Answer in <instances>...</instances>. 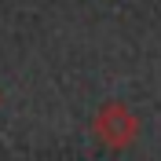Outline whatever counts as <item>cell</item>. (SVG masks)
I'll list each match as a JSON object with an SVG mask.
<instances>
[{
    "instance_id": "obj_1",
    "label": "cell",
    "mask_w": 161,
    "mask_h": 161,
    "mask_svg": "<svg viewBox=\"0 0 161 161\" xmlns=\"http://www.w3.org/2000/svg\"><path fill=\"white\" fill-rule=\"evenodd\" d=\"M92 136L106 147V150H128L139 139V117L125 106V103H103L95 117H92Z\"/></svg>"
}]
</instances>
